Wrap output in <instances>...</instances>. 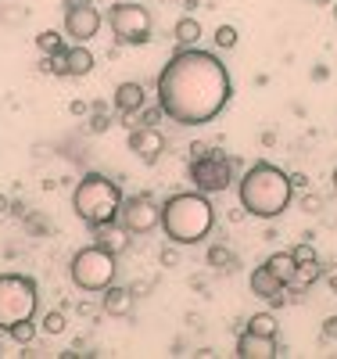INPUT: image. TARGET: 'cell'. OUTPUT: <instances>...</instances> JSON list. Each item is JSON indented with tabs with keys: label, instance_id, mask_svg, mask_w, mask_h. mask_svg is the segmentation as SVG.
Returning <instances> with one entry per match:
<instances>
[{
	"label": "cell",
	"instance_id": "cell-23",
	"mask_svg": "<svg viewBox=\"0 0 337 359\" xmlns=\"http://www.w3.org/2000/svg\"><path fill=\"white\" fill-rule=\"evenodd\" d=\"M36 47L40 54H57V50H65V36H57V29H43L36 36Z\"/></svg>",
	"mask_w": 337,
	"mask_h": 359
},
{
	"label": "cell",
	"instance_id": "cell-35",
	"mask_svg": "<svg viewBox=\"0 0 337 359\" xmlns=\"http://www.w3.org/2000/svg\"><path fill=\"white\" fill-rule=\"evenodd\" d=\"M330 180H333V191H337V169H333V176H330Z\"/></svg>",
	"mask_w": 337,
	"mask_h": 359
},
{
	"label": "cell",
	"instance_id": "cell-21",
	"mask_svg": "<svg viewBox=\"0 0 337 359\" xmlns=\"http://www.w3.org/2000/svg\"><path fill=\"white\" fill-rule=\"evenodd\" d=\"M248 331H255V334H266V338H277L280 323H277V316H273V313H255V316L248 320Z\"/></svg>",
	"mask_w": 337,
	"mask_h": 359
},
{
	"label": "cell",
	"instance_id": "cell-33",
	"mask_svg": "<svg viewBox=\"0 0 337 359\" xmlns=\"http://www.w3.org/2000/svg\"><path fill=\"white\" fill-rule=\"evenodd\" d=\"M104 126H108V118H104V115H94V130H97V133H101V130H104Z\"/></svg>",
	"mask_w": 337,
	"mask_h": 359
},
{
	"label": "cell",
	"instance_id": "cell-19",
	"mask_svg": "<svg viewBox=\"0 0 337 359\" xmlns=\"http://www.w3.org/2000/svg\"><path fill=\"white\" fill-rule=\"evenodd\" d=\"M94 72V54L86 50V43H79V47H69V76H90Z\"/></svg>",
	"mask_w": 337,
	"mask_h": 359
},
{
	"label": "cell",
	"instance_id": "cell-25",
	"mask_svg": "<svg viewBox=\"0 0 337 359\" xmlns=\"http://www.w3.org/2000/svg\"><path fill=\"white\" fill-rule=\"evenodd\" d=\"M25 18H29V11H25L22 4H0V25H11V29H15V25H22Z\"/></svg>",
	"mask_w": 337,
	"mask_h": 359
},
{
	"label": "cell",
	"instance_id": "cell-13",
	"mask_svg": "<svg viewBox=\"0 0 337 359\" xmlns=\"http://www.w3.org/2000/svg\"><path fill=\"white\" fill-rule=\"evenodd\" d=\"M144 104H147V90H144V83L126 79V83H118V86H115V111H118L122 118L137 115Z\"/></svg>",
	"mask_w": 337,
	"mask_h": 359
},
{
	"label": "cell",
	"instance_id": "cell-31",
	"mask_svg": "<svg viewBox=\"0 0 337 359\" xmlns=\"http://www.w3.org/2000/svg\"><path fill=\"white\" fill-rule=\"evenodd\" d=\"M291 187L294 191H305V187H309V176H305V172H291Z\"/></svg>",
	"mask_w": 337,
	"mask_h": 359
},
{
	"label": "cell",
	"instance_id": "cell-20",
	"mask_svg": "<svg viewBox=\"0 0 337 359\" xmlns=\"http://www.w3.org/2000/svg\"><path fill=\"white\" fill-rule=\"evenodd\" d=\"M205 262H208L212 269H237V255H233L226 245H212V248L205 252Z\"/></svg>",
	"mask_w": 337,
	"mask_h": 359
},
{
	"label": "cell",
	"instance_id": "cell-38",
	"mask_svg": "<svg viewBox=\"0 0 337 359\" xmlns=\"http://www.w3.org/2000/svg\"><path fill=\"white\" fill-rule=\"evenodd\" d=\"M333 18H337V4H333Z\"/></svg>",
	"mask_w": 337,
	"mask_h": 359
},
{
	"label": "cell",
	"instance_id": "cell-29",
	"mask_svg": "<svg viewBox=\"0 0 337 359\" xmlns=\"http://www.w3.org/2000/svg\"><path fill=\"white\" fill-rule=\"evenodd\" d=\"M301 208H305L309 216H316L319 208H323V198H319V194H305V198H301Z\"/></svg>",
	"mask_w": 337,
	"mask_h": 359
},
{
	"label": "cell",
	"instance_id": "cell-14",
	"mask_svg": "<svg viewBox=\"0 0 337 359\" xmlns=\"http://www.w3.org/2000/svg\"><path fill=\"white\" fill-rule=\"evenodd\" d=\"M133 291L130 287H122V284H111V287H104L101 291V309L108 313V316H130L133 313Z\"/></svg>",
	"mask_w": 337,
	"mask_h": 359
},
{
	"label": "cell",
	"instance_id": "cell-39",
	"mask_svg": "<svg viewBox=\"0 0 337 359\" xmlns=\"http://www.w3.org/2000/svg\"><path fill=\"white\" fill-rule=\"evenodd\" d=\"M162 4H172V0H162Z\"/></svg>",
	"mask_w": 337,
	"mask_h": 359
},
{
	"label": "cell",
	"instance_id": "cell-30",
	"mask_svg": "<svg viewBox=\"0 0 337 359\" xmlns=\"http://www.w3.org/2000/svg\"><path fill=\"white\" fill-rule=\"evenodd\" d=\"M158 259H162V266H176V262H179V255H176V248H172V245H165V248L158 252Z\"/></svg>",
	"mask_w": 337,
	"mask_h": 359
},
{
	"label": "cell",
	"instance_id": "cell-37",
	"mask_svg": "<svg viewBox=\"0 0 337 359\" xmlns=\"http://www.w3.org/2000/svg\"><path fill=\"white\" fill-rule=\"evenodd\" d=\"M0 355H4V341H0Z\"/></svg>",
	"mask_w": 337,
	"mask_h": 359
},
{
	"label": "cell",
	"instance_id": "cell-16",
	"mask_svg": "<svg viewBox=\"0 0 337 359\" xmlns=\"http://www.w3.org/2000/svg\"><path fill=\"white\" fill-rule=\"evenodd\" d=\"M248 284H252V294H259V298H266V302H269V298H273V294H280V291H284V284H280L277 277H273V273H269V266H266V262L252 269V277H248Z\"/></svg>",
	"mask_w": 337,
	"mask_h": 359
},
{
	"label": "cell",
	"instance_id": "cell-4",
	"mask_svg": "<svg viewBox=\"0 0 337 359\" xmlns=\"http://www.w3.org/2000/svg\"><path fill=\"white\" fill-rule=\"evenodd\" d=\"M122 201H126L122 198V187L104 172H86L72 191V208L86 226L115 223L122 212Z\"/></svg>",
	"mask_w": 337,
	"mask_h": 359
},
{
	"label": "cell",
	"instance_id": "cell-27",
	"mask_svg": "<svg viewBox=\"0 0 337 359\" xmlns=\"http://www.w3.org/2000/svg\"><path fill=\"white\" fill-rule=\"evenodd\" d=\"M216 47H223V50H233L237 47V29L233 25H219L216 29Z\"/></svg>",
	"mask_w": 337,
	"mask_h": 359
},
{
	"label": "cell",
	"instance_id": "cell-36",
	"mask_svg": "<svg viewBox=\"0 0 337 359\" xmlns=\"http://www.w3.org/2000/svg\"><path fill=\"white\" fill-rule=\"evenodd\" d=\"M79 4H94V0H79Z\"/></svg>",
	"mask_w": 337,
	"mask_h": 359
},
{
	"label": "cell",
	"instance_id": "cell-11",
	"mask_svg": "<svg viewBox=\"0 0 337 359\" xmlns=\"http://www.w3.org/2000/svg\"><path fill=\"white\" fill-rule=\"evenodd\" d=\"M130 151L144 162V165H155L162 155H165V147H169V140H165V133L158 130V126H133V133H130Z\"/></svg>",
	"mask_w": 337,
	"mask_h": 359
},
{
	"label": "cell",
	"instance_id": "cell-9",
	"mask_svg": "<svg viewBox=\"0 0 337 359\" xmlns=\"http://www.w3.org/2000/svg\"><path fill=\"white\" fill-rule=\"evenodd\" d=\"M118 223L126 226L133 237H147V233H155L162 226V205L151 194H133V198L122 201Z\"/></svg>",
	"mask_w": 337,
	"mask_h": 359
},
{
	"label": "cell",
	"instance_id": "cell-8",
	"mask_svg": "<svg viewBox=\"0 0 337 359\" xmlns=\"http://www.w3.org/2000/svg\"><path fill=\"white\" fill-rule=\"evenodd\" d=\"M108 25L130 47H140L151 40V11L144 4H137V0H122V4L108 8Z\"/></svg>",
	"mask_w": 337,
	"mask_h": 359
},
{
	"label": "cell",
	"instance_id": "cell-1",
	"mask_svg": "<svg viewBox=\"0 0 337 359\" xmlns=\"http://www.w3.org/2000/svg\"><path fill=\"white\" fill-rule=\"evenodd\" d=\"M158 104L176 126H205L212 123L233 97L230 69L212 50L183 47L158 72Z\"/></svg>",
	"mask_w": 337,
	"mask_h": 359
},
{
	"label": "cell",
	"instance_id": "cell-22",
	"mask_svg": "<svg viewBox=\"0 0 337 359\" xmlns=\"http://www.w3.org/2000/svg\"><path fill=\"white\" fill-rule=\"evenodd\" d=\"M133 118V126H158L162 118H165V111H162V104H144L137 115H130Z\"/></svg>",
	"mask_w": 337,
	"mask_h": 359
},
{
	"label": "cell",
	"instance_id": "cell-10",
	"mask_svg": "<svg viewBox=\"0 0 337 359\" xmlns=\"http://www.w3.org/2000/svg\"><path fill=\"white\" fill-rule=\"evenodd\" d=\"M101 11L94 4H79V0H72V4L65 8V36H72L76 43H90L97 33H101Z\"/></svg>",
	"mask_w": 337,
	"mask_h": 359
},
{
	"label": "cell",
	"instance_id": "cell-15",
	"mask_svg": "<svg viewBox=\"0 0 337 359\" xmlns=\"http://www.w3.org/2000/svg\"><path fill=\"white\" fill-rule=\"evenodd\" d=\"M94 241H97V245H104L108 252L122 255V252L130 248V230L122 226L118 219H115V223H101V226H94Z\"/></svg>",
	"mask_w": 337,
	"mask_h": 359
},
{
	"label": "cell",
	"instance_id": "cell-28",
	"mask_svg": "<svg viewBox=\"0 0 337 359\" xmlns=\"http://www.w3.org/2000/svg\"><path fill=\"white\" fill-rule=\"evenodd\" d=\"M291 255H294V262H298V266L316 262V248H312V245H305V241H301V245H294V248H291Z\"/></svg>",
	"mask_w": 337,
	"mask_h": 359
},
{
	"label": "cell",
	"instance_id": "cell-12",
	"mask_svg": "<svg viewBox=\"0 0 337 359\" xmlns=\"http://www.w3.org/2000/svg\"><path fill=\"white\" fill-rule=\"evenodd\" d=\"M237 355H240V359H273V355H284V348L277 345V338L244 331V334L237 338Z\"/></svg>",
	"mask_w": 337,
	"mask_h": 359
},
{
	"label": "cell",
	"instance_id": "cell-17",
	"mask_svg": "<svg viewBox=\"0 0 337 359\" xmlns=\"http://www.w3.org/2000/svg\"><path fill=\"white\" fill-rule=\"evenodd\" d=\"M266 266H269V273L277 277L284 287L294 280V273H298V262H294V255L291 252H273L269 259H266Z\"/></svg>",
	"mask_w": 337,
	"mask_h": 359
},
{
	"label": "cell",
	"instance_id": "cell-6",
	"mask_svg": "<svg viewBox=\"0 0 337 359\" xmlns=\"http://www.w3.org/2000/svg\"><path fill=\"white\" fill-rule=\"evenodd\" d=\"M40 306V287L25 273H0V331H11L15 323L33 320Z\"/></svg>",
	"mask_w": 337,
	"mask_h": 359
},
{
	"label": "cell",
	"instance_id": "cell-5",
	"mask_svg": "<svg viewBox=\"0 0 337 359\" xmlns=\"http://www.w3.org/2000/svg\"><path fill=\"white\" fill-rule=\"evenodd\" d=\"M115 273H118V259L115 252H108L104 245H86L72 255L69 262V277L72 284L83 291V294H101L104 287L115 284Z\"/></svg>",
	"mask_w": 337,
	"mask_h": 359
},
{
	"label": "cell",
	"instance_id": "cell-18",
	"mask_svg": "<svg viewBox=\"0 0 337 359\" xmlns=\"http://www.w3.org/2000/svg\"><path fill=\"white\" fill-rule=\"evenodd\" d=\"M172 40H176L179 47H194V43L201 40V22H198L194 15L176 18V25H172Z\"/></svg>",
	"mask_w": 337,
	"mask_h": 359
},
{
	"label": "cell",
	"instance_id": "cell-34",
	"mask_svg": "<svg viewBox=\"0 0 337 359\" xmlns=\"http://www.w3.org/2000/svg\"><path fill=\"white\" fill-rule=\"evenodd\" d=\"M8 208H11V198H4V194H0V216H4Z\"/></svg>",
	"mask_w": 337,
	"mask_h": 359
},
{
	"label": "cell",
	"instance_id": "cell-7",
	"mask_svg": "<svg viewBox=\"0 0 337 359\" xmlns=\"http://www.w3.org/2000/svg\"><path fill=\"white\" fill-rule=\"evenodd\" d=\"M187 172H191V184L198 191L223 194V191H230V184L237 180V162L226 151H219V147H205L201 155H191Z\"/></svg>",
	"mask_w": 337,
	"mask_h": 359
},
{
	"label": "cell",
	"instance_id": "cell-2",
	"mask_svg": "<svg viewBox=\"0 0 337 359\" xmlns=\"http://www.w3.org/2000/svg\"><path fill=\"white\" fill-rule=\"evenodd\" d=\"M237 198L240 208L255 219H277L291 208L294 187H291V172H284L273 162H255L248 172L237 180Z\"/></svg>",
	"mask_w": 337,
	"mask_h": 359
},
{
	"label": "cell",
	"instance_id": "cell-3",
	"mask_svg": "<svg viewBox=\"0 0 337 359\" xmlns=\"http://www.w3.org/2000/svg\"><path fill=\"white\" fill-rule=\"evenodd\" d=\"M216 226V205L205 191H183L162 205V230L172 245H201Z\"/></svg>",
	"mask_w": 337,
	"mask_h": 359
},
{
	"label": "cell",
	"instance_id": "cell-26",
	"mask_svg": "<svg viewBox=\"0 0 337 359\" xmlns=\"http://www.w3.org/2000/svg\"><path fill=\"white\" fill-rule=\"evenodd\" d=\"M65 327H69V320H65V313H61V309H54V313L43 316V334H65Z\"/></svg>",
	"mask_w": 337,
	"mask_h": 359
},
{
	"label": "cell",
	"instance_id": "cell-32",
	"mask_svg": "<svg viewBox=\"0 0 337 359\" xmlns=\"http://www.w3.org/2000/svg\"><path fill=\"white\" fill-rule=\"evenodd\" d=\"M323 338L330 341V338H337V316H330L326 323H323Z\"/></svg>",
	"mask_w": 337,
	"mask_h": 359
},
{
	"label": "cell",
	"instance_id": "cell-24",
	"mask_svg": "<svg viewBox=\"0 0 337 359\" xmlns=\"http://www.w3.org/2000/svg\"><path fill=\"white\" fill-rule=\"evenodd\" d=\"M8 334H11V341H18V345H33V338H36V320H22V323H15Z\"/></svg>",
	"mask_w": 337,
	"mask_h": 359
}]
</instances>
